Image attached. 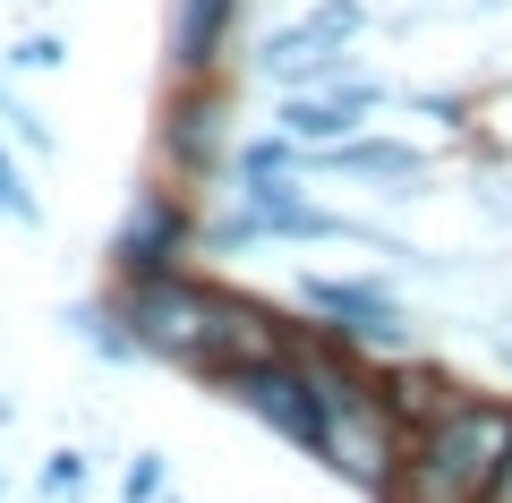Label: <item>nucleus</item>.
Here are the masks:
<instances>
[{"instance_id":"nucleus-1","label":"nucleus","mask_w":512,"mask_h":503,"mask_svg":"<svg viewBox=\"0 0 512 503\" xmlns=\"http://www.w3.org/2000/svg\"><path fill=\"white\" fill-rule=\"evenodd\" d=\"M291 359L299 376H308V401H316V461L333 469V478H350L359 495H384L393 486V461H402V418L384 410V384L376 367H367V350L333 342V333H299L291 324Z\"/></svg>"},{"instance_id":"nucleus-2","label":"nucleus","mask_w":512,"mask_h":503,"mask_svg":"<svg viewBox=\"0 0 512 503\" xmlns=\"http://www.w3.org/2000/svg\"><path fill=\"white\" fill-rule=\"evenodd\" d=\"M512 444V401L504 393H453L444 410H427L419 427H402V461L376 503H478Z\"/></svg>"},{"instance_id":"nucleus-3","label":"nucleus","mask_w":512,"mask_h":503,"mask_svg":"<svg viewBox=\"0 0 512 503\" xmlns=\"http://www.w3.org/2000/svg\"><path fill=\"white\" fill-rule=\"evenodd\" d=\"M111 316H120L137 359H171L188 376L214 367V282L188 265L146 273V282H111Z\"/></svg>"},{"instance_id":"nucleus-4","label":"nucleus","mask_w":512,"mask_h":503,"mask_svg":"<svg viewBox=\"0 0 512 503\" xmlns=\"http://www.w3.org/2000/svg\"><path fill=\"white\" fill-rule=\"evenodd\" d=\"M231 86L222 77H171L163 94V180L171 188H214L231 162Z\"/></svg>"},{"instance_id":"nucleus-5","label":"nucleus","mask_w":512,"mask_h":503,"mask_svg":"<svg viewBox=\"0 0 512 503\" xmlns=\"http://www.w3.org/2000/svg\"><path fill=\"white\" fill-rule=\"evenodd\" d=\"M111 282H146V273H171L197 256V205H188V188L171 180H146L137 197H128L120 231H111Z\"/></svg>"},{"instance_id":"nucleus-6","label":"nucleus","mask_w":512,"mask_h":503,"mask_svg":"<svg viewBox=\"0 0 512 503\" xmlns=\"http://www.w3.org/2000/svg\"><path fill=\"white\" fill-rule=\"evenodd\" d=\"M359 26H367V0H316L308 18H291V26H274V35H265L256 69L282 77V86H325V77L350 69Z\"/></svg>"},{"instance_id":"nucleus-7","label":"nucleus","mask_w":512,"mask_h":503,"mask_svg":"<svg viewBox=\"0 0 512 503\" xmlns=\"http://www.w3.org/2000/svg\"><path fill=\"white\" fill-rule=\"evenodd\" d=\"M299 307L316 316V333H333V342L350 350H419L410 342V324L402 307H393V290L384 282H342V273H299Z\"/></svg>"},{"instance_id":"nucleus-8","label":"nucleus","mask_w":512,"mask_h":503,"mask_svg":"<svg viewBox=\"0 0 512 503\" xmlns=\"http://www.w3.org/2000/svg\"><path fill=\"white\" fill-rule=\"evenodd\" d=\"M214 393H231L239 410L256 418V427H274L291 452H308V444H316V401H308V376H299L291 342H282V350H265V359L222 367V376H214Z\"/></svg>"},{"instance_id":"nucleus-9","label":"nucleus","mask_w":512,"mask_h":503,"mask_svg":"<svg viewBox=\"0 0 512 503\" xmlns=\"http://www.w3.org/2000/svg\"><path fill=\"white\" fill-rule=\"evenodd\" d=\"M239 35V0H163V69L171 77H222Z\"/></svg>"},{"instance_id":"nucleus-10","label":"nucleus","mask_w":512,"mask_h":503,"mask_svg":"<svg viewBox=\"0 0 512 503\" xmlns=\"http://www.w3.org/2000/svg\"><path fill=\"white\" fill-rule=\"evenodd\" d=\"M384 103V86H367V77H333L325 94H308V86H291L282 94V111H274V128L291 145H333V137H350V128H367V111Z\"/></svg>"},{"instance_id":"nucleus-11","label":"nucleus","mask_w":512,"mask_h":503,"mask_svg":"<svg viewBox=\"0 0 512 503\" xmlns=\"http://www.w3.org/2000/svg\"><path fill=\"white\" fill-rule=\"evenodd\" d=\"M282 342H291V316H282L274 299L214 282V367H205V384H214L222 367H239V359H265V350H282Z\"/></svg>"},{"instance_id":"nucleus-12","label":"nucleus","mask_w":512,"mask_h":503,"mask_svg":"<svg viewBox=\"0 0 512 503\" xmlns=\"http://www.w3.org/2000/svg\"><path fill=\"white\" fill-rule=\"evenodd\" d=\"M299 154H316L325 171H350V180H419L427 171V154L419 145H376V137H333V145H299Z\"/></svg>"},{"instance_id":"nucleus-13","label":"nucleus","mask_w":512,"mask_h":503,"mask_svg":"<svg viewBox=\"0 0 512 503\" xmlns=\"http://www.w3.org/2000/svg\"><path fill=\"white\" fill-rule=\"evenodd\" d=\"M0 214L18 222V231H35V222H43V197L26 188V171L9 162V145H0Z\"/></svg>"},{"instance_id":"nucleus-14","label":"nucleus","mask_w":512,"mask_h":503,"mask_svg":"<svg viewBox=\"0 0 512 503\" xmlns=\"http://www.w3.org/2000/svg\"><path fill=\"white\" fill-rule=\"evenodd\" d=\"M120 495L128 503H163V452H137V461L120 469Z\"/></svg>"},{"instance_id":"nucleus-15","label":"nucleus","mask_w":512,"mask_h":503,"mask_svg":"<svg viewBox=\"0 0 512 503\" xmlns=\"http://www.w3.org/2000/svg\"><path fill=\"white\" fill-rule=\"evenodd\" d=\"M0 128H18V137H26V145H35V154H52V128H43V120H35V111H26V103H18V94H9V86H0Z\"/></svg>"},{"instance_id":"nucleus-16","label":"nucleus","mask_w":512,"mask_h":503,"mask_svg":"<svg viewBox=\"0 0 512 503\" xmlns=\"http://www.w3.org/2000/svg\"><path fill=\"white\" fill-rule=\"evenodd\" d=\"M86 486V452H52L43 461V495H77Z\"/></svg>"},{"instance_id":"nucleus-17","label":"nucleus","mask_w":512,"mask_h":503,"mask_svg":"<svg viewBox=\"0 0 512 503\" xmlns=\"http://www.w3.org/2000/svg\"><path fill=\"white\" fill-rule=\"evenodd\" d=\"M9 60H18V69H60V60H69V43H60V35H26Z\"/></svg>"},{"instance_id":"nucleus-18","label":"nucleus","mask_w":512,"mask_h":503,"mask_svg":"<svg viewBox=\"0 0 512 503\" xmlns=\"http://www.w3.org/2000/svg\"><path fill=\"white\" fill-rule=\"evenodd\" d=\"M478 503H512V444H504V461H495V478H487V495Z\"/></svg>"},{"instance_id":"nucleus-19","label":"nucleus","mask_w":512,"mask_h":503,"mask_svg":"<svg viewBox=\"0 0 512 503\" xmlns=\"http://www.w3.org/2000/svg\"><path fill=\"white\" fill-rule=\"evenodd\" d=\"M0 495H9V486H0Z\"/></svg>"}]
</instances>
